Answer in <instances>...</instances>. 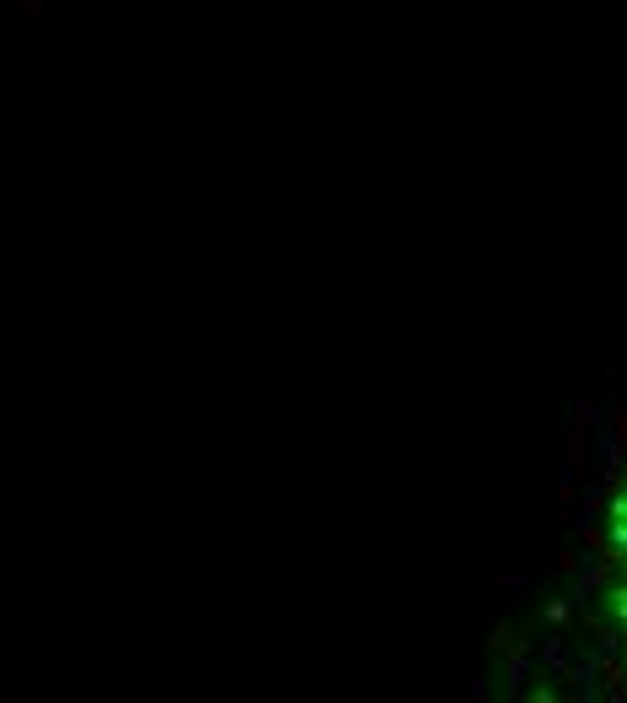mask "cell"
Returning <instances> with one entry per match:
<instances>
[{"label": "cell", "instance_id": "1", "mask_svg": "<svg viewBox=\"0 0 627 703\" xmlns=\"http://www.w3.org/2000/svg\"><path fill=\"white\" fill-rule=\"evenodd\" d=\"M600 606H606V628L627 676V460L606 498V520H600Z\"/></svg>", "mask_w": 627, "mask_h": 703}]
</instances>
